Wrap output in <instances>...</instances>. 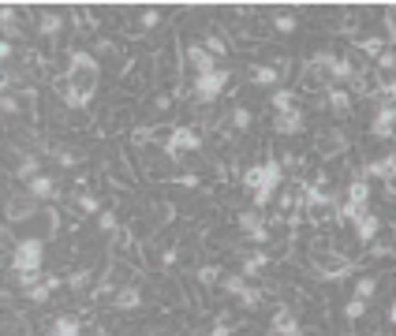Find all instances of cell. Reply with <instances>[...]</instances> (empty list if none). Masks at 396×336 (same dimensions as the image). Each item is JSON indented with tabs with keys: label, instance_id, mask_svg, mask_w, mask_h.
Segmentation results:
<instances>
[{
	"label": "cell",
	"instance_id": "obj_25",
	"mask_svg": "<svg viewBox=\"0 0 396 336\" xmlns=\"http://www.w3.org/2000/svg\"><path fill=\"white\" fill-rule=\"evenodd\" d=\"M194 280L202 284V288H217V284L224 280V269L221 265H198L194 269Z\"/></svg>",
	"mask_w": 396,
	"mask_h": 336
},
{
	"label": "cell",
	"instance_id": "obj_12",
	"mask_svg": "<svg viewBox=\"0 0 396 336\" xmlns=\"http://www.w3.org/2000/svg\"><path fill=\"white\" fill-rule=\"evenodd\" d=\"M371 135L374 138H392L396 135V105H378L374 120H371Z\"/></svg>",
	"mask_w": 396,
	"mask_h": 336
},
{
	"label": "cell",
	"instance_id": "obj_20",
	"mask_svg": "<svg viewBox=\"0 0 396 336\" xmlns=\"http://www.w3.org/2000/svg\"><path fill=\"white\" fill-rule=\"evenodd\" d=\"M42 176V157L37 153H23L19 164H16V179H23V184H30V179Z\"/></svg>",
	"mask_w": 396,
	"mask_h": 336
},
{
	"label": "cell",
	"instance_id": "obj_6",
	"mask_svg": "<svg viewBox=\"0 0 396 336\" xmlns=\"http://www.w3.org/2000/svg\"><path fill=\"white\" fill-rule=\"evenodd\" d=\"M344 150H348V138H344V131H340V127H322V131L314 135V153H318V157H325V161L340 157Z\"/></svg>",
	"mask_w": 396,
	"mask_h": 336
},
{
	"label": "cell",
	"instance_id": "obj_42",
	"mask_svg": "<svg viewBox=\"0 0 396 336\" xmlns=\"http://www.w3.org/2000/svg\"><path fill=\"white\" fill-rule=\"evenodd\" d=\"M371 258H396V251L389 243H371Z\"/></svg>",
	"mask_w": 396,
	"mask_h": 336
},
{
	"label": "cell",
	"instance_id": "obj_19",
	"mask_svg": "<svg viewBox=\"0 0 396 336\" xmlns=\"http://www.w3.org/2000/svg\"><path fill=\"white\" fill-rule=\"evenodd\" d=\"M348 205H355V210H366V205H371V184H366L363 176H355L348 184Z\"/></svg>",
	"mask_w": 396,
	"mask_h": 336
},
{
	"label": "cell",
	"instance_id": "obj_5",
	"mask_svg": "<svg viewBox=\"0 0 396 336\" xmlns=\"http://www.w3.org/2000/svg\"><path fill=\"white\" fill-rule=\"evenodd\" d=\"M37 213H42V210H37V198H34L26 187H23V191H11L8 202H4V217H8L11 224H19V221H34Z\"/></svg>",
	"mask_w": 396,
	"mask_h": 336
},
{
	"label": "cell",
	"instance_id": "obj_24",
	"mask_svg": "<svg viewBox=\"0 0 396 336\" xmlns=\"http://www.w3.org/2000/svg\"><path fill=\"white\" fill-rule=\"evenodd\" d=\"M75 205H78V213H86V217H98L105 210L94 191H75Z\"/></svg>",
	"mask_w": 396,
	"mask_h": 336
},
{
	"label": "cell",
	"instance_id": "obj_35",
	"mask_svg": "<svg viewBox=\"0 0 396 336\" xmlns=\"http://www.w3.org/2000/svg\"><path fill=\"white\" fill-rule=\"evenodd\" d=\"M90 277H94L90 269H75V273H68V288H71L75 295H83V292L90 288Z\"/></svg>",
	"mask_w": 396,
	"mask_h": 336
},
{
	"label": "cell",
	"instance_id": "obj_9",
	"mask_svg": "<svg viewBox=\"0 0 396 336\" xmlns=\"http://www.w3.org/2000/svg\"><path fill=\"white\" fill-rule=\"evenodd\" d=\"M355 228V239L363 243V247H371V243L378 239V232H381V217L371 213V210H355V217L348 221Z\"/></svg>",
	"mask_w": 396,
	"mask_h": 336
},
{
	"label": "cell",
	"instance_id": "obj_7",
	"mask_svg": "<svg viewBox=\"0 0 396 336\" xmlns=\"http://www.w3.org/2000/svg\"><path fill=\"white\" fill-rule=\"evenodd\" d=\"M183 68H191L194 75L217 71V56L209 53L202 42H187V45H183Z\"/></svg>",
	"mask_w": 396,
	"mask_h": 336
},
{
	"label": "cell",
	"instance_id": "obj_30",
	"mask_svg": "<svg viewBox=\"0 0 396 336\" xmlns=\"http://www.w3.org/2000/svg\"><path fill=\"white\" fill-rule=\"evenodd\" d=\"M273 30L288 37V34H296V30H299V19L292 16V11H281V16H273Z\"/></svg>",
	"mask_w": 396,
	"mask_h": 336
},
{
	"label": "cell",
	"instance_id": "obj_37",
	"mask_svg": "<svg viewBox=\"0 0 396 336\" xmlns=\"http://www.w3.org/2000/svg\"><path fill=\"white\" fill-rule=\"evenodd\" d=\"M262 299H266V292H262V288H247V292L240 295V306H243V310H258Z\"/></svg>",
	"mask_w": 396,
	"mask_h": 336
},
{
	"label": "cell",
	"instance_id": "obj_27",
	"mask_svg": "<svg viewBox=\"0 0 396 336\" xmlns=\"http://www.w3.org/2000/svg\"><path fill=\"white\" fill-rule=\"evenodd\" d=\"M250 288V280L243 277V273H224V280H221V292H228V295H235V299H240V295Z\"/></svg>",
	"mask_w": 396,
	"mask_h": 336
},
{
	"label": "cell",
	"instance_id": "obj_22",
	"mask_svg": "<svg viewBox=\"0 0 396 336\" xmlns=\"http://www.w3.org/2000/svg\"><path fill=\"white\" fill-rule=\"evenodd\" d=\"M37 221H42V236H37V239H57V232H60V224H64V217L57 213V210H42V213H37Z\"/></svg>",
	"mask_w": 396,
	"mask_h": 336
},
{
	"label": "cell",
	"instance_id": "obj_11",
	"mask_svg": "<svg viewBox=\"0 0 396 336\" xmlns=\"http://www.w3.org/2000/svg\"><path fill=\"white\" fill-rule=\"evenodd\" d=\"M37 37L42 42H52V37H60L64 34V27H68V19L60 16V11H37Z\"/></svg>",
	"mask_w": 396,
	"mask_h": 336
},
{
	"label": "cell",
	"instance_id": "obj_36",
	"mask_svg": "<svg viewBox=\"0 0 396 336\" xmlns=\"http://www.w3.org/2000/svg\"><path fill=\"white\" fill-rule=\"evenodd\" d=\"M161 23H165V11H161V8H146V11L139 16V27H142V30H157Z\"/></svg>",
	"mask_w": 396,
	"mask_h": 336
},
{
	"label": "cell",
	"instance_id": "obj_41",
	"mask_svg": "<svg viewBox=\"0 0 396 336\" xmlns=\"http://www.w3.org/2000/svg\"><path fill=\"white\" fill-rule=\"evenodd\" d=\"M173 184H176V187H183V191H194L198 184H202V179H198L194 172H183V176H173Z\"/></svg>",
	"mask_w": 396,
	"mask_h": 336
},
{
	"label": "cell",
	"instance_id": "obj_16",
	"mask_svg": "<svg viewBox=\"0 0 396 336\" xmlns=\"http://www.w3.org/2000/svg\"><path fill=\"white\" fill-rule=\"evenodd\" d=\"M385 42H389V37H378V34L355 37V53H359L363 60H378L381 53H385Z\"/></svg>",
	"mask_w": 396,
	"mask_h": 336
},
{
	"label": "cell",
	"instance_id": "obj_39",
	"mask_svg": "<svg viewBox=\"0 0 396 336\" xmlns=\"http://www.w3.org/2000/svg\"><path fill=\"white\" fill-rule=\"evenodd\" d=\"M374 71H396V49H385V53L374 60Z\"/></svg>",
	"mask_w": 396,
	"mask_h": 336
},
{
	"label": "cell",
	"instance_id": "obj_15",
	"mask_svg": "<svg viewBox=\"0 0 396 336\" xmlns=\"http://www.w3.org/2000/svg\"><path fill=\"white\" fill-rule=\"evenodd\" d=\"M26 191H30V195L37 198V202H60L64 195H60V187H57V179L52 176H37V179H30V184H26Z\"/></svg>",
	"mask_w": 396,
	"mask_h": 336
},
{
	"label": "cell",
	"instance_id": "obj_34",
	"mask_svg": "<svg viewBox=\"0 0 396 336\" xmlns=\"http://www.w3.org/2000/svg\"><path fill=\"white\" fill-rule=\"evenodd\" d=\"M366 314H371V303L355 299V295H351V299L344 303V318H348V321H363Z\"/></svg>",
	"mask_w": 396,
	"mask_h": 336
},
{
	"label": "cell",
	"instance_id": "obj_40",
	"mask_svg": "<svg viewBox=\"0 0 396 336\" xmlns=\"http://www.w3.org/2000/svg\"><path fill=\"white\" fill-rule=\"evenodd\" d=\"M57 161H60V168H75L78 161H83V153L78 150H57Z\"/></svg>",
	"mask_w": 396,
	"mask_h": 336
},
{
	"label": "cell",
	"instance_id": "obj_1",
	"mask_svg": "<svg viewBox=\"0 0 396 336\" xmlns=\"http://www.w3.org/2000/svg\"><path fill=\"white\" fill-rule=\"evenodd\" d=\"M310 269L318 280H329V284H340L344 277L355 273V262L348 254H340V247H333L329 239H314L310 243Z\"/></svg>",
	"mask_w": 396,
	"mask_h": 336
},
{
	"label": "cell",
	"instance_id": "obj_32",
	"mask_svg": "<svg viewBox=\"0 0 396 336\" xmlns=\"http://www.w3.org/2000/svg\"><path fill=\"white\" fill-rule=\"evenodd\" d=\"M26 295V303H34V306H45L49 299H52V284L49 280H42L37 288H30V292H23Z\"/></svg>",
	"mask_w": 396,
	"mask_h": 336
},
{
	"label": "cell",
	"instance_id": "obj_23",
	"mask_svg": "<svg viewBox=\"0 0 396 336\" xmlns=\"http://www.w3.org/2000/svg\"><path fill=\"white\" fill-rule=\"evenodd\" d=\"M269 105H273V112H292V109H299V105H296V90L276 86L273 94H269Z\"/></svg>",
	"mask_w": 396,
	"mask_h": 336
},
{
	"label": "cell",
	"instance_id": "obj_13",
	"mask_svg": "<svg viewBox=\"0 0 396 336\" xmlns=\"http://www.w3.org/2000/svg\"><path fill=\"white\" fill-rule=\"evenodd\" d=\"M112 310H120V314H131V310H139L142 306V292H139V284L131 280V284H120V292L112 295Z\"/></svg>",
	"mask_w": 396,
	"mask_h": 336
},
{
	"label": "cell",
	"instance_id": "obj_38",
	"mask_svg": "<svg viewBox=\"0 0 396 336\" xmlns=\"http://www.w3.org/2000/svg\"><path fill=\"white\" fill-rule=\"evenodd\" d=\"M381 161V184H396V153H385Z\"/></svg>",
	"mask_w": 396,
	"mask_h": 336
},
{
	"label": "cell",
	"instance_id": "obj_17",
	"mask_svg": "<svg viewBox=\"0 0 396 336\" xmlns=\"http://www.w3.org/2000/svg\"><path fill=\"white\" fill-rule=\"evenodd\" d=\"M269 262H273V254H269V251H262V247H255L250 254H243V269H240V273L250 280V277H258Z\"/></svg>",
	"mask_w": 396,
	"mask_h": 336
},
{
	"label": "cell",
	"instance_id": "obj_3",
	"mask_svg": "<svg viewBox=\"0 0 396 336\" xmlns=\"http://www.w3.org/2000/svg\"><path fill=\"white\" fill-rule=\"evenodd\" d=\"M45 239H19L11 251V273H42Z\"/></svg>",
	"mask_w": 396,
	"mask_h": 336
},
{
	"label": "cell",
	"instance_id": "obj_43",
	"mask_svg": "<svg viewBox=\"0 0 396 336\" xmlns=\"http://www.w3.org/2000/svg\"><path fill=\"white\" fill-rule=\"evenodd\" d=\"M389 321H392V325H396V299H392V306H389Z\"/></svg>",
	"mask_w": 396,
	"mask_h": 336
},
{
	"label": "cell",
	"instance_id": "obj_2",
	"mask_svg": "<svg viewBox=\"0 0 396 336\" xmlns=\"http://www.w3.org/2000/svg\"><path fill=\"white\" fill-rule=\"evenodd\" d=\"M194 150H202V135L194 131V127H187V124H176V127H168V135H165V142H161V153L168 161H183L187 153H194Z\"/></svg>",
	"mask_w": 396,
	"mask_h": 336
},
{
	"label": "cell",
	"instance_id": "obj_26",
	"mask_svg": "<svg viewBox=\"0 0 396 336\" xmlns=\"http://www.w3.org/2000/svg\"><path fill=\"white\" fill-rule=\"evenodd\" d=\"M228 120H232V131H240V135H247V131H250V124H255V112H250L247 105H235V109H232V116H228Z\"/></svg>",
	"mask_w": 396,
	"mask_h": 336
},
{
	"label": "cell",
	"instance_id": "obj_33",
	"mask_svg": "<svg viewBox=\"0 0 396 336\" xmlns=\"http://www.w3.org/2000/svg\"><path fill=\"white\" fill-rule=\"evenodd\" d=\"M98 228L105 232V236H112V232L124 228V221L116 217V210H101V213H98Z\"/></svg>",
	"mask_w": 396,
	"mask_h": 336
},
{
	"label": "cell",
	"instance_id": "obj_8",
	"mask_svg": "<svg viewBox=\"0 0 396 336\" xmlns=\"http://www.w3.org/2000/svg\"><path fill=\"white\" fill-rule=\"evenodd\" d=\"M269 332L273 336H314L310 329H303V321L292 314V306H276V314L269 321Z\"/></svg>",
	"mask_w": 396,
	"mask_h": 336
},
{
	"label": "cell",
	"instance_id": "obj_18",
	"mask_svg": "<svg viewBox=\"0 0 396 336\" xmlns=\"http://www.w3.org/2000/svg\"><path fill=\"white\" fill-rule=\"evenodd\" d=\"M351 97H355V94H348L344 86H329V90H325V105L333 109L337 116H348V112H351Z\"/></svg>",
	"mask_w": 396,
	"mask_h": 336
},
{
	"label": "cell",
	"instance_id": "obj_10",
	"mask_svg": "<svg viewBox=\"0 0 396 336\" xmlns=\"http://www.w3.org/2000/svg\"><path fill=\"white\" fill-rule=\"evenodd\" d=\"M288 75V60H276V64H250L247 79L255 86H276Z\"/></svg>",
	"mask_w": 396,
	"mask_h": 336
},
{
	"label": "cell",
	"instance_id": "obj_31",
	"mask_svg": "<svg viewBox=\"0 0 396 336\" xmlns=\"http://www.w3.org/2000/svg\"><path fill=\"white\" fill-rule=\"evenodd\" d=\"M202 45H206V49H209V53H214L217 60H221V56H228V42H224V34H221V30L206 34V37H202Z\"/></svg>",
	"mask_w": 396,
	"mask_h": 336
},
{
	"label": "cell",
	"instance_id": "obj_4",
	"mask_svg": "<svg viewBox=\"0 0 396 336\" xmlns=\"http://www.w3.org/2000/svg\"><path fill=\"white\" fill-rule=\"evenodd\" d=\"M232 79V71L228 68H217V71H206V75H194L191 79V94L198 101H217L224 94V86H228Z\"/></svg>",
	"mask_w": 396,
	"mask_h": 336
},
{
	"label": "cell",
	"instance_id": "obj_21",
	"mask_svg": "<svg viewBox=\"0 0 396 336\" xmlns=\"http://www.w3.org/2000/svg\"><path fill=\"white\" fill-rule=\"evenodd\" d=\"M49 336H83V321H78L75 314H60L49 325Z\"/></svg>",
	"mask_w": 396,
	"mask_h": 336
},
{
	"label": "cell",
	"instance_id": "obj_28",
	"mask_svg": "<svg viewBox=\"0 0 396 336\" xmlns=\"http://www.w3.org/2000/svg\"><path fill=\"white\" fill-rule=\"evenodd\" d=\"M240 187H243V191H250V195H255V191L262 187V161L243 168V172H240Z\"/></svg>",
	"mask_w": 396,
	"mask_h": 336
},
{
	"label": "cell",
	"instance_id": "obj_29",
	"mask_svg": "<svg viewBox=\"0 0 396 336\" xmlns=\"http://www.w3.org/2000/svg\"><path fill=\"white\" fill-rule=\"evenodd\" d=\"M374 295H378V277H371V273H366V277H359V280H355V299L371 303Z\"/></svg>",
	"mask_w": 396,
	"mask_h": 336
},
{
	"label": "cell",
	"instance_id": "obj_14",
	"mask_svg": "<svg viewBox=\"0 0 396 336\" xmlns=\"http://www.w3.org/2000/svg\"><path fill=\"white\" fill-rule=\"evenodd\" d=\"M303 127H307V112H303V109L276 112V116H273V131H276V135H299Z\"/></svg>",
	"mask_w": 396,
	"mask_h": 336
}]
</instances>
